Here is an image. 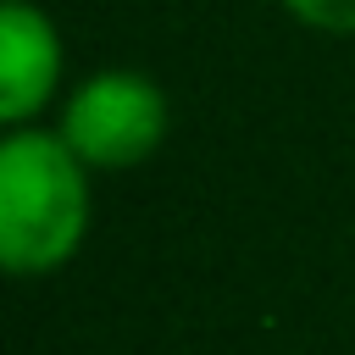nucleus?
Masks as SVG:
<instances>
[{
    "label": "nucleus",
    "instance_id": "obj_1",
    "mask_svg": "<svg viewBox=\"0 0 355 355\" xmlns=\"http://www.w3.org/2000/svg\"><path fill=\"white\" fill-rule=\"evenodd\" d=\"M94 227V172L55 122L6 128L0 139V266L17 283L55 277Z\"/></svg>",
    "mask_w": 355,
    "mask_h": 355
},
{
    "label": "nucleus",
    "instance_id": "obj_2",
    "mask_svg": "<svg viewBox=\"0 0 355 355\" xmlns=\"http://www.w3.org/2000/svg\"><path fill=\"white\" fill-rule=\"evenodd\" d=\"M55 133L78 150L89 172H133L166 144L172 100L139 67H100L67 83L55 105Z\"/></svg>",
    "mask_w": 355,
    "mask_h": 355
},
{
    "label": "nucleus",
    "instance_id": "obj_3",
    "mask_svg": "<svg viewBox=\"0 0 355 355\" xmlns=\"http://www.w3.org/2000/svg\"><path fill=\"white\" fill-rule=\"evenodd\" d=\"M67 94V44L44 6L6 0L0 6V122L28 128L44 122Z\"/></svg>",
    "mask_w": 355,
    "mask_h": 355
},
{
    "label": "nucleus",
    "instance_id": "obj_4",
    "mask_svg": "<svg viewBox=\"0 0 355 355\" xmlns=\"http://www.w3.org/2000/svg\"><path fill=\"white\" fill-rule=\"evenodd\" d=\"M300 28L327 39H355V0H277Z\"/></svg>",
    "mask_w": 355,
    "mask_h": 355
}]
</instances>
